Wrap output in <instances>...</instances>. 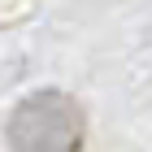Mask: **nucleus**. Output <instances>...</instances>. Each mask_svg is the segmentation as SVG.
Masks as SVG:
<instances>
[{"instance_id": "f257e3e1", "label": "nucleus", "mask_w": 152, "mask_h": 152, "mask_svg": "<svg viewBox=\"0 0 152 152\" xmlns=\"http://www.w3.org/2000/svg\"><path fill=\"white\" fill-rule=\"evenodd\" d=\"M87 113L65 91H35L9 117V148L13 152H83Z\"/></svg>"}]
</instances>
